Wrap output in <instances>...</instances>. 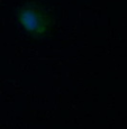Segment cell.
Masks as SVG:
<instances>
[{
  "mask_svg": "<svg viewBox=\"0 0 127 129\" xmlns=\"http://www.w3.org/2000/svg\"><path fill=\"white\" fill-rule=\"evenodd\" d=\"M19 20L26 31L35 36H44L51 28L52 20L43 7L35 4L24 6L19 11Z\"/></svg>",
  "mask_w": 127,
  "mask_h": 129,
  "instance_id": "6da1fadb",
  "label": "cell"
}]
</instances>
